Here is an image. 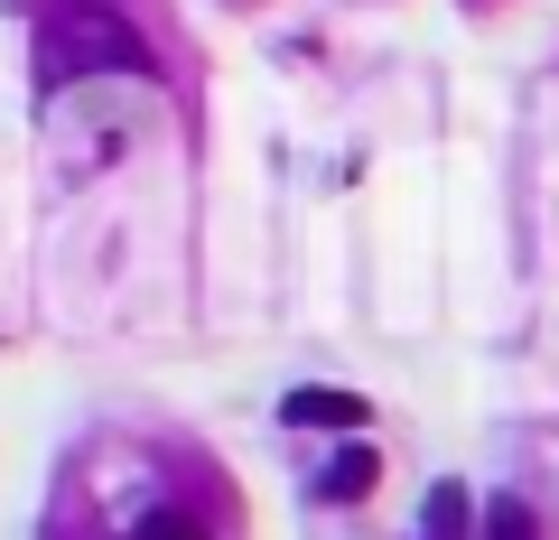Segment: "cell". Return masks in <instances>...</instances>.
Returning <instances> with one entry per match:
<instances>
[{"mask_svg":"<svg viewBox=\"0 0 559 540\" xmlns=\"http://www.w3.org/2000/svg\"><path fill=\"white\" fill-rule=\"evenodd\" d=\"M84 75H159V57L112 0H47L38 10V94H66Z\"/></svg>","mask_w":559,"mask_h":540,"instance_id":"6da1fadb","label":"cell"},{"mask_svg":"<svg viewBox=\"0 0 559 540\" xmlns=\"http://www.w3.org/2000/svg\"><path fill=\"white\" fill-rule=\"evenodd\" d=\"M280 420H289V429H308V420H318V429H355L364 400H345V392H289V400H280Z\"/></svg>","mask_w":559,"mask_h":540,"instance_id":"7a4b0ae2","label":"cell"},{"mask_svg":"<svg viewBox=\"0 0 559 540\" xmlns=\"http://www.w3.org/2000/svg\"><path fill=\"white\" fill-rule=\"evenodd\" d=\"M121 540H215V531H205V513H187V503H159V513H140Z\"/></svg>","mask_w":559,"mask_h":540,"instance_id":"3957f363","label":"cell"},{"mask_svg":"<svg viewBox=\"0 0 559 540\" xmlns=\"http://www.w3.org/2000/svg\"><path fill=\"white\" fill-rule=\"evenodd\" d=\"M373 466H382L373 447H345V457H336V466H326V476H318V494H326V503H355L364 484H373Z\"/></svg>","mask_w":559,"mask_h":540,"instance_id":"277c9868","label":"cell"},{"mask_svg":"<svg viewBox=\"0 0 559 540\" xmlns=\"http://www.w3.org/2000/svg\"><path fill=\"white\" fill-rule=\"evenodd\" d=\"M466 513H476V503H466L457 484H439V494H429V531H419V540H466Z\"/></svg>","mask_w":559,"mask_h":540,"instance_id":"5b68a950","label":"cell"},{"mask_svg":"<svg viewBox=\"0 0 559 540\" xmlns=\"http://www.w3.org/2000/svg\"><path fill=\"white\" fill-rule=\"evenodd\" d=\"M485 540H540L532 503H495V513H485Z\"/></svg>","mask_w":559,"mask_h":540,"instance_id":"8992f818","label":"cell"}]
</instances>
